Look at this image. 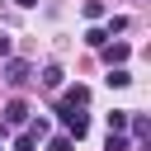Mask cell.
<instances>
[{
	"label": "cell",
	"mask_w": 151,
	"mask_h": 151,
	"mask_svg": "<svg viewBox=\"0 0 151 151\" xmlns=\"http://www.w3.org/2000/svg\"><path fill=\"white\" fill-rule=\"evenodd\" d=\"M0 146H5V127H0Z\"/></svg>",
	"instance_id": "cell-17"
},
{
	"label": "cell",
	"mask_w": 151,
	"mask_h": 151,
	"mask_svg": "<svg viewBox=\"0 0 151 151\" xmlns=\"http://www.w3.org/2000/svg\"><path fill=\"white\" fill-rule=\"evenodd\" d=\"M33 146H38V137H28V132H19V137H14V151H33Z\"/></svg>",
	"instance_id": "cell-13"
},
{
	"label": "cell",
	"mask_w": 151,
	"mask_h": 151,
	"mask_svg": "<svg viewBox=\"0 0 151 151\" xmlns=\"http://www.w3.org/2000/svg\"><path fill=\"white\" fill-rule=\"evenodd\" d=\"M28 76H33V66H28L24 57H9V61H5V80H9L14 90H19V85H28Z\"/></svg>",
	"instance_id": "cell-2"
},
{
	"label": "cell",
	"mask_w": 151,
	"mask_h": 151,
	"mask_svg": "<svg viewBox=\"0 0 151 151\" xmlns=\"http://www.w3.org/2000/svg\"><path fill=\"white\" fill-rule=\"evenodd\" d=\"M47 151H76V142H71V137H66V132H57V137H52V142H47Z\"/></svg>",
	"instance_id": "cell-10"
},
{
	"label": "cell",
	"mask_w": 151,
	"mask_h": 151,
	"mask_svg": "<svg viewBox=\"0 0 151 151\" xmlns=\"http://www.w3.org/2000/svg\"><path fill=\"white\" fill-rule=\"evenodd\" d=\"M109 151H127V137L123 132H109Z\"/></svg>",
	"instance_id": "cell-14"
},
{
	"label": "cell",
	"mask_w": 151,
	"mask_h": 151,
	"mask_svg": "<svg viewBox=\"0 0 151 151\" xmlns=\"http://www.w3.org/2000/svg\"><path fill=\"white\" fill-rule=\"evenodd\" d=\"M0 118H5L9 127H19V123H28V104H24V99H9V104L0 109Z\"/></svg>",
	"instance_id": "cell-3"
},
{
	"label": "cell",
	"mask_w": 151,
	"mask_h": 151,
	"mask_svg": "<svg viewBox=\"0 0 151 151\" xmlns=\"http://www.w3.org/2000/svg\"><path fill=\"white\" fill-rule=\"evenodd\" d=\"M14 5H24V9H33V5H38V0H14Z\"/></svg>",
	"instance_id": "cell-16"
},
{
	"label": "cell",
	"mask_w": 151,
	"mask_h": 151,
	"mask_svg": "<svg viewBox=\"0 0 151 151\" xmlns=\"http://www.w3.org/2000/svg\"><path fill=\"white\" fill-rule=\"evenodd\" d=\"M61 113V132L71 137V142H80L85 132H90V113H80V109H57Z\"/></svg>",
	"instance_id": "cell-1"
},
{
	"label": "cell",
	"mask_w": 151,
	"mask_h": 151,
	"mask_svg": "<svg viewBox=\"0 0 151 151\" xmlns=\"http://www.w3.org/2000/svg\"><path fill=\"white\" fill-rule=\"evenodd\" d=\"M99 52H104V61H109V66H123V61L132 57V47H127V42H104Z\"/></svg>",
	"instance_id": "cell-4"
},
{
	"label": "cell",
	"mask_w": 151,
	"mask_h": 151,
	"mask_svg": "<svg viewBox=\"0 0 151 151\" xmlns=\"http://www.w3.org/2000/svg\"><path fill=\"white\" fill-rule=\"evenodd\" d=\"M61 80H66L61 66H42V85H47V90H61Z\"/></svg>",
	"instance_id": "cell-8"
},
{
	"label": "cell",
	"mask_w": 151,
	"mask_h": 151,
	"mask_svg": "<svg viewBox=\"0 0 151 151\" xmlns=\"http://www.w3.org/2000/svg\"><path fill=\"white\" fill-rule=\"evenodd\" d=\"M85 104H90V90H85V85H71V90L61 94V109H85Z\"/></svg>",
	"instance_id": "cell-5"
},
{
	"label": "cell",
	"mask_w": 151,
	"mask_h": 151,
	"mask_svg": "<svg viewBox=\"0 0 151 151\" xmlns=\"http://www.w3.org/2000/svg\"><path fill=\"white\" fill-rule=\"evenodd\" d=\"M85 42H90V47H104V42H109V33H104V28H90V33H85Z\"/></svg>",
	"instance_id": "cell-12"
},
{
	"label": "cell",
	"mask_w": 151,
	"mask_h": 151,
	"mask_svg": "<svg viewBox=\"0 0 151 151\" xmlns=\"http://www.w3.org/2000/svg\"><path fill=\"white\" fill-rule=\"evenodd\" d=\"M123 127H127V109H113L109 113V132H123Z\"/></svg>",
	"instance_id": "cell-9"
},
{
	"label": "cell",
	"mask_w": 151,
	"mask_h": 151,
	"mask_svg": "<svg viewBox=\"0 0 151 151\" xmlns=\"http://www.w3.org/2000/svg\"><path fill=\"white\" fill-rule=\"evenodd\" d=\"M127 127H132V137H137V142H146V137H151V123H146V113H127Z\"/></svg>",
	"instance_id": "cell-6"
},
{
	"label": "cell",
	"mask_w": 151,
	"mask_h": 151,
	"mask_svg": "<svg viewBox=\"0 0 151 151\" xmlns=\"http://www.w3.org/2000/svg\"><path fill=\"white\" fill-rule=\"evenodd\" d=\"M9 47H14V42H9V33H0V57H9Z\"/></svg>",
	"instance_id": "cell-15"
},
{
	"label": "cell",
	"mask_w": 151,
	"mask_h": 151,
	"mask_svg": "<svg viewBox=\"0 0 151 151\" xmlns=\"http://www.w3.org/2000/svg\"><path fill=\"white\" fill-rule=\"evenodd\" d=\"M85 19H104V0H85Z\"/></svg>",
	"instance_id": "cell-11"
},
{
	"label": "cell",
	"mask_w": 151,
	"mask_h": 151,
	"mask_svg": "<svg viewBox=\"0 0 151 151\" xmlns=\"http://www.w3.org/2000/svg\"><path fill=\"white\" fill-rule=\"evenodd\" d=\"M104 80H109L113 90H123V85H132V71H127V66H109V76H104Z\"/></svg>",
	"instance_id": "cell-7"
}]
</instances>
